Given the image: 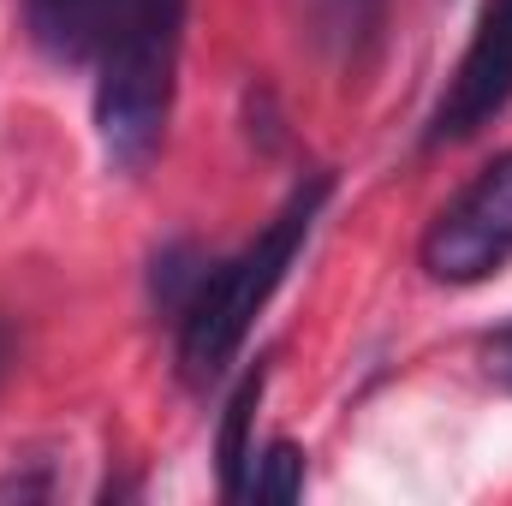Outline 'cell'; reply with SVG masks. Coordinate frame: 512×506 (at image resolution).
Segmentation results:
<instances>
[{"label":"cell","instance_id":"1","mask_svg":"<svg viewBox=\"0 0 512 506\" xmlns=\"http://www.w3.org/2000/svg\"><path fill=\"white\" fill-rule=\"evenodd\" d=\"M334 179L316 173L310 185H298L280 215L256 233L251 245L227 262H203L179 298V376L185 387H215V381L233 370L245 334H251L256 310L274 298V286L286 280V268L298 262L322 203H328Z\"/></svg>","mask_w":512,"mask_h":506},{"label":"cell","instance_id":"2","mask_svg":"<svg viewBox=\"0 0 512 506\" xmlns=\"http://www.w3.org/2000/svg\"><path fill=\"white\" fill-rule=\"evenodd\" d=\"M179 48H185V0L161 6L149 24H137L120 48H108L96 72V137L114 173H143L173 120L179 96Z\"/></svg>","mask_w":512,"mask_h":506},{"label":"cell","instance_id":"3","mask_svg":"<svg viewBox=\"0 0 512 506\" xmlns=\"http://www.w3.org/2000/svg\"><path fill=\"white\" fill-rule=\"evenodd\" d=\"M423 274L441 286H477L512 262V149H501L423 233Z\"/></svg>","mask_w":512,"mask_h":506},{"label":"cell","instance_id":"4","mask_svg":"<svg viewBox=\"0 0 512 506\" xmlns=\"http://www.w3.org/2000/svg\"><path fill=\"white\" fill-rule=\"evenodd\" d=\"M512 102V0H483V18L471 30V48L453 72V84L441 90L423 143H465L483 126H495V114H507Z\"/></svg>","mask_w":512,"mask_h":506},{"label":"cell","instance_id":"5","mask_svg":"<svg viewBox=\"0 0 512 506\" xmlns=\"http://www.w3.org/2000/svg\"><path fill=\"white\" fill-rule=\"evenodd\" d=\"M161 6H179V0H24V18L36 48L54 66H96Z\"/></svg>","mask_w":512,"mask_h":506},{"label":"cell","instance_id":"6","mask_svg":"<svg viewBox=\"0 0 512 506\" xmlns=\"http://www.w3.org/2000/svg\"><path fill=\"white\" fill-rule=\"evenodd\" d=\"M310 24H316V42L322 48H334L340 60L358 66L382 42L387 0H310Z\"/></svg>","mask_w":512,"mask_h":506},{"label":"cell","instance_id":"7","mask_svg":"<svg viewBox=\"0 0 512 506\" xmlns=\"http://www.w3.org/2000/svg\"><path fill=\"white\" fill-rule=\"evenodd\" d=\"M256 399H262V370H256L239 393H233V405H227V423H221V489L239 501L245 495V471H251V417H256Z\"/></svg>","mask_w":512,"mask_h":506},{"label":"cell","instance_id":"8","mask_svg":"<svg viewBox=\"0 0 512 506\" xmlns=\"http://www.w3.org/2000/svg\"><path fill=\"white\" fill-rule=\"evenodd\" d=\"M298 495H304V453L292 441H268L262 453H251L239 501H298Z\"/></svg>","mask_w":512,"mask_h":506},{"label":"cell","instance_id":"9","mask_svg":"<svg viewBox=\"0 0 512 506\" xmlns=\"http://www.w3.org/2000/svg\"><path fill=\"white\" fill-rule=\"evenodd\" d=\"M483 364H489V376L501 381V387H512V322L501 328V334H489V346H483Z\"/></svg>","mask_w":512,"mask_h":506},{"label":"cell","instance_id":"10","mask_svg":"<svg viewBox=\"0 0 512 506\" xmlns=\"http://www.w3.org/2000/svg\"><path fill=\"white\" fill-rule=\"evenodd\" d=\"M6 364H12V334L0 328V376H6Z\"/></svg>","mask_w":512,"mask_h":506}]
</instances>
